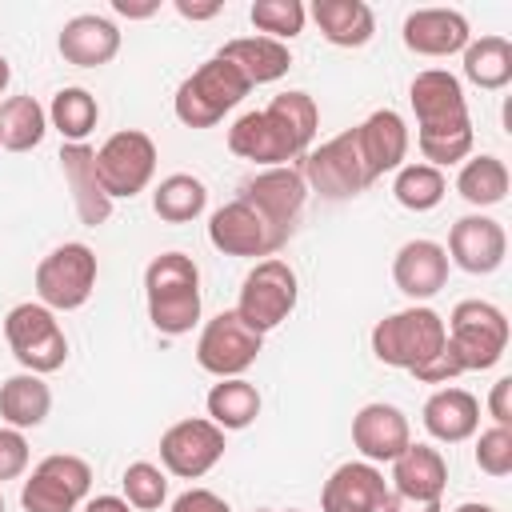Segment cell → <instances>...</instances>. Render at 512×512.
I'll return each mask as SVG.
<instances>
[{"label": "cell", "instance_id": "52", "mask_svg": "<svg viewBox=\"0 0 512 512\" xmlns=\"http://www.w3.org/2000/svg\"><path fill=\"white\" fill-rule=\"evenodd\" d=\"M0 512H4V496H0Z\"/></svg>", "mask_w": 512, "mask_h": 512}, {"label": "cell", "instance_id": "28", "mask_svg": "<svg viewBox=\"0 0 512 512\" xmlns=\"http://www.w3.org/2000/svg\"><path fill=\"white\" fill-rule=\"evenodd\" d=\"M312 20L320 36L336 48H364L376 36V16L364 0H316Z\"/></svg>", "mask_w": 512, "mask_h": 512}, {"label": "cell", "instance_id": "4", "mask_svg": "<svg viewBox=\"0 0 512 512\" xmlns=\"http://www.w3.org/2000/svg\"><path fill=\"white\" fill-rule=\"evenodd\" d=\"M252 92V84L224 60V56H212L204 60L192 76L180 80L176 96H172V112L184 128H212L224 120V112H232L244 96Z\"/></svg>", "mask_w": 512, "mask_h": 512}, {"label": "cell", "instance_id": "25", "mask_svg": "<svg viewBox=\"0 0 512 512\" xmlns=\"http://www.w3.org/2000/svg\"><path fill=\"white\" fill-rule=\"evenodd\" d=\"M424 428L440 444H464L480 428V400L468 388H436L424 400Z\"/></svg>", "mask_w": 512, "mask_h": 512}, {"label": "cell", "instance_id": "10", "mask_svg": "<svg viewBox=\"0 0 512 512\" xmlns=\"http://www.w3.org/2000/svg\"><path fill=\"white\" fill-rule=\"evenodd\" d=\"M96 172H100V184L112 200L140 196L156 176V140L140 128L112 132L96 148Z\"/></svg>", "mask_w": 512, "mask_h": 512}, {"label": "cell", "instance_id": "23", "mask_svg": "<svg viewBox=\"0 0 512 512\" xmlns=\"http://www.w3.org/2000/svg\"><path fill=\"white\" fill-rule=\"evenodd\" d=\"M392 280H396V288L412 304L432 300L448 284V252H444V244H436V240H408L396 252V260H392Z\"/></svg>", "mask_w": 512, "mask_h": 512}, {"label": "cell", "instance_id": "33", "mask_svg": "<svg viewBox=\"0 0 512 512\" xmlns=\"http://www.w3.org/2000/svg\"><path fill=\"white\" fill-rule=\"evenodd\" d=\"M48 132V108L36 96H8L0 104V148L32 152Z\"/></svg>", "mask_w": 512, "mask_h": 512}, {"label": "cell", "instance_id": "24", "mask_svg": "<svg viewBox=\"0 0 512 512\" xmlns=\"http://www.w3.org/2000/svg\"><path fill=\"white\" fill-rule=\"evenodd\" d=\"M56 48L72 68H104L120 52V28L108 16L80 12L60 28Z\"/></svg>", "mask_w": 512, "mask_h": 512}, {"label": "cell", "instance_id": "20", "mask_svg": "<svg viewBox=\"0 0 512 512\" xmlns=\"http://www.w3.org/2000/svg\"><path fill=\"white\" fill-rule=\"evenodd\" d=\"M404 48L416 56H456L468 48L472 28L456 8H416L404 16Z\"/></svg>", "mask_w": 512, "mask_h": 512}, {"label": "cell", "instance_id": "49", "mask_svg": "<svg viewBox=\"0 0 512 512\" xmlns=\"http://www.w3.org/2000/svg\"><path fill=\"white\" fill-rule=\"evenodd\" d=\"M452 512H496L492 504H480V500H464V504H456Z\"/></svg>", "mask_w": 512, "mask_h": 512}, {"label": "cell", "instance_id": "6", "mask_svg": "<svg viewBox=\"0 0 512 512\" xmlns=\"http://www.w3.org/2000/svg\"><path fill=\"white\" fill-rule=\"evenodd\" d=\"M4 340H8L12 356L20 360V368L36 372V376H48V372L64 368V360H68V336H64L56 312L44 308L40 300H24V304L8 308Z\"/></svg>", "mask_w": 512, "mask_h": 512}, {"label": "cell", "instance_id": "35", "mask_svg": "<svg viewBox=\"0 0 512 512\" xmlns=\"http://www.w3.org/2000/svg\"><path fill=\"white\" fill-rule=\"evenodd\" d=\"M96 120H100V104L88 88H76V84L60 88L48 104V124L64 136V144H84L88 132L96 128Z\"/></svg>", "mask_w": 512, "mask_h": 512}, {"label": "cell", "instance_id": "51", "mask_svg": "<svg viewBox=\"0 0 512 512\" xmlns=\"http://www.w3.org/2000/svg\"><path fill=\"white\" fill-rule=\"evenodd\" d=\"M256 512H272V508H256Z\"/></svg>", "mask_w": 512, "mask_h": 512}, {"label": "cell", "instance_id": "32", "mask_svg": "<svg viewBox=\"0 0 512 512\" xmlns=\"http://www.w3.org/2000/svg\"><path fill=\"white\" fill-rule=\"evenodd\" d=\"M208 208V188L192 172H172L152 188V212L164 224H188Z\"/></svg>", "mask_w": 512, "mask_h": 512}, {"label": "cell", "instance_id": "13", "mask_svg": "<svg viewBox=\"0 0 512 512\" xmlns=\"http://www.w3.org/2000/svg\"><path fill=\"white\" fill-rule=\"evenodd\" d=\"M208 244L224 256H252V260L260 256V260H268L288 244V236H280L244 196H236V200L220 204L208 216Z\"/></svg>", "mask_w": 512, "mask_h": 512}, {"label": "cell", "instance_id": "38", "mask_svg": "<svg viewBox=\"0 0 512 512\" xmlns=\"http://www.w3.org/2000/svg\"><path fill=\"white\" fill-rule=\"evenodd\" d=\"M120 484H124V500L132 508H140V512H156L168 500V472L160 464H152V460L128 464L124 476H120Z\"/></svg>", "mask_w": 512, "mask_h": 512}, {"label": "cell", "instance_id": "37", "mask_svg": "<svg viewBox=\"0 0 512 512\" xmlns=\"http://www.w3.org/2000/svg\"><path fill=\"white\" fill-rule=\"evenodd\" d=\"M248 20L256 24V32H264L268 40H296L304 32L308 8L300 0H256L248 8Z\"/></svg>", "mask_w": 512, "mask_h": 512}, {"label": "cell", "instance_id": "2", "mask_svg": "<svg viewBox=\"0 0 512 512\" xmlns=\"http://www.w3.org/2000/svg\"><path fill=\"white\" fill-rule=\"evenodd\" d=\"M148 320L164 336H184L200 324V268L184 252H160L144 268Z\"/></svg>", "mask_w": 512, "mask_h": 512}, {"label": "cell", "instance_id": "26", "mask_svg": "<svg viewBox=\"0 0 512 512\" xmlns=\"http://www.w3.org/2000/svg\"><path fill=\"white\" fill-rule=\"evenodd\" d=\"M448 488V464L432 444H408L392 460V492L412 500H440Z\"/></svg>", "mask_w": 512, "mask_h": 512}, {"label": "cell", "instance_id": "17", "mask_svg": "<svg viewBox=\"0 0 512 512\" xmlns=\"http://www.w3.org/2000/svg\"><path fill=\"white\" fill-rule=\"evenodd\" d=\"M448 264H456L460 272L468 276H488L504 264L508 256V236H504V224L484 216V212H472V216H460L448 232Z\"/></svg>", "mask_w": 512, "mask_h": 512}, {"label": "cell", "instance_id": "29", "mask_svg": "<svg viewBox=\"0 0 512 512\" xmlns=\"http://www.w3.org/2000/svg\"><path fill=\"white\" fill-rule=\"evenodd\" d=\"M52 412V388L36 372H16L0 384V420L8 428H40Z\"/></svg>", "mask_w": 512, "mask_h": 512}, {"label": "cell", "instance_id": "31", "mask_svg": "<svg viewBox=\"0 0 512 512\" xmlns=\"http://www.w3.org/2000/svg\"><path fill=\"white\" fill-rule=\"evenodd\" d=\"M464 56V80H472L484 92H500L512 84V44L504 36H480L468 40Z\"/></svg>", "mask_w": 512, "mask_h": 512}, {"label": "cell", "instance_id": "47", "mask_svg": "<svg viewBox=\"0 0 512 512\" xmlns=\"http://www.w3.org/2000/svg\"><path fill=\"white\" fill-rule=\"evenodd\" d=\"M84 512H132V504L124 496H92L84 500Z\"/></svg>", "mask_w": 512, "mask_h": 512}, {"label": "cell", "instance_id": "40", "mask_svg": "<svg viewBox=\"0 0 512 512\" xmlns=\"http://www.w3.org/2000/svg\"><path fill=\"white\" fill-rule=\"evenodd\" d=\"M476 468L484 476H496V480H504L512 472V428L492 424V428L480 432V440H476Z\"/></svg>", "mask_w": 512, "mask_h": 512}, {"label": "cell", "instance_id": "53", "mask_svg": "<svg viewBox=\"0 0 512 512\" xmlns=\"http://www.w3.org/2000/svg\"><path fill=\"white\" fill-rule=\"evenodd\" d=\"M288 512H300V508H288Z\"/></svg>", "mask_w": 512, "mask_h": 512}, {"label": "cell", "instance_id": "11", "mask_svg": "<svg viewBox=\"0 0 512 512\" xmlns=\"http://www.w3.org/2000/svg\"><path fill=\"white\" fill-rule=\"evenodd\" d=\"M300 176L312 192H320L324 200H352L360 196L372 180L360 164V152H356V136L352 128L324 140L320 148H308L300 156Z\"/></svg>", "mask_w": 512, "mask_h": 512}, {"label": "cell", "instance_id": "42", "mask_svg": "<svg viewBox=\"0 0 512 512\" xmlns=\"http://www.w3.org/2000/svg\"><path fill=\"white\" fill-rule=\"evenodd\" d=\"M420 384H448V380H456V376H464V368H460V360L452 356V348L444 344L428 364H420L416 372H412Z\"/></svg>", "mask_w": 512, "mask_h": 512}, {"label": "cell", "instance_id": "27", "mask_svg": "<svg viewBox=\"0 0 512 512\" xmlns=\"http://www.w3.org/2000/svg\"><path fill=\"white\" fill-rule=\"evenodd\" d=\"M216 56H224L252 88H256V84H272V80H280V76L292 68L288 44L268 40V36H240V40H228Z\"/></svg>", "mask_w": 512, "mask_h": 512}, {"label": "cell", "instance_id": "30", "mask_svg": "<svg viewBox=\"0 0 512 512\" xmlns=\"http://www.w3.org/2000/svg\"><path fill=\"white\" fill-rule=\"evenodd\" d=\"M204 408H208V420L220 432H240V428H248L260 416V392L244 376H228V380L212 384Z\"/></svg>", "mask_w": 512, "mask_h": 512}, {"label": "cell", "instance_id": "50", "mask_svg": "<svg viewBox=\"0 0 512 512\" xmlns=\"http://www.w3.org/2000/svg\"><path fill=\"white\" fill-rule=\"evenodd\" d=\"M8 80H12V68H8V60H4V56H0V92H4V88H8Z\"/></svg>", "mask_w": 512, "mask_h": 512}, {"label": "cell", "instance_id": "44", "mask_svg": "<svg viewBox=\"0 0 512 512\" xmlns=\"http://www.w3.org/2000/svg\"><path fill=\"white\" fill-rule=\"evenodd\" d=\"M488 416L500 428H512V376H500L488 392Z\"/></svg>", "mask_w": 512, "mask_h": 512}, {"label": "cell", "instance_id": "39", "mask_svg": "<svg viewBox=\"0 0 512 512\" xmlns=\"http://www.w3.org/2000/svg\"><path fill=\"white\" fill-rule=\"evenodd\" d=\"M308 148H312V140H316V128H320V108H316V100L308 96V92H280V96H272V104H268Z\"/></svg>", "mask_w": 512, "mask_h": 512}, {"label": "cell", "instance_id": "1", "mask_svg": "<svg viewBox=\"0 0 512 512\" xmlns=\"http://www.w3.org/2000/svg\"><path fill=\"white\" fill-rule=\"evenodd\" d=\"M408 100L416 112V148H420L424 164H432V168L464 164L476 144L464 84L448 68H424L412 76Z\"/></svg>", "mask_w": 512, "mask_h": 512}, {"label": "cell", "instance_id": "5", "mask_svg": "<svg viewBox=\"0 0 512 512\" xmlns=\"http://www.w3.org/2000/svg\"><path fill=\"white\" fill-rule=\"evenodd\" d=\"M448 324V348L460 360L464 372H488L508 352V316L488 300H460L452 308Z\"/></svg>", "mask_w": 512, "mask_h": 512}, {"label": "cell", "instance_id": "19", "mask_svg": "<svg viewBox=\"0 0 512 512\" xmlns=\"http://www.w3.org/2000/svg\"><path fill=\"white\" fill-rule=\"evenodd\" d=\"M352 444L368 464H392L412 444L408 416L396 404L372 400L352 416Z\"/></svg>", "mask_w": 512, "mask_h": 512}, {"label": "cell", "instance_id": "41", "mask_svg": "<svg viewBox=\"0 0 512 512\" xmlns=\"http://www.w3.org/2000/svg\"><path fill=\"white\" fill-rule=\"evenodd\" d=\"M28 460H32V452H28V436L20 432V428H0V484L4 480H20L24 472H28Z\"/></svg>", "mask_w": 512, "mask_h": 512}, {"label": "cell", "instance_id": "18", "mask_svg": "<svg viewBox=\"0 0 512 512\" xmlns=\"http://www.w3.org/2000/svg\"><path fill=\"white\" fill-rule=\"evenodd\" d=\"M356 152H360V164L368 172V180H380L384 172H396L400 164H408V124L400 112L392 108H376L372 116H364L356 128Z\"/></svg>", "mask_w": 512, "mask_h": 512}, {"label": "cell", "instance_id": "16", "mask_svg": "<svg viewBox=\"0 0 512 512\" xmlns=\"http://www.w3.org/2000/svg\"><path fill=\"white\" fill-rule=\"evenodd\" d=\"M240 196H244L280 236H292V232H296V220H300V212H304V200H308V184H304L300 168L280 164V168L256 172V176L240 188Z\"/></svg>", "mask_w": 512, "mask_h": 512}, {"label": "cell", "instance_id": "15", "mask_svg": "<svg viewBox=\"0 0 512 512\" xmlns=\"http://www.w3.org/2000/svg\"><path fill=\"white\" fill-rule=\"evenodd\" d=\"M220 456H224V432L208 416L176 420L160 436V464H164V472H172L180 480L208 476L220 464Z\"/></svg>", "mask_w": 512, "mask_h": 512}, {"label": "cell", "instance_id": "48", "mask_svg": "<svg viewBox=\"0 0 512 512\" xmlns=\"http://www.w3.org/2000/svg\"><path fill=\"white\" fill-rule=\"evenodd\" d=\"M112 8L120 12V16H128V20H144V16H152L160 4L156 0H148V4H132V0H112Z\"/></svg>", "mask_w": 512, "mask_h": 512}, {"label": "cell", "instance_id": "34", "mask_svg": "<svg viewBox=\"0 0 512 512\" xmlns=\"http://www.w3.org/2000/svg\"><path fill=\"white\" fill-rule=\"evenodd\" d=\"M456 192L472 204V208H492L508 196V164L492 152L468 156L456 172Z\"/></svg>", "mask_w": 512, "mask_h": 512}, {"label": "cell", "instance_id": "3", "mask_svg": "<svg viewBox=\"0 0 512 512\" xmlns=\"http://www.w3.org/2000/svg\"><path fill=\"white\" fill-rule=\"evenodd\" d=\"M368 340H372V356L380 364L416 372L420 364H428L448 344V324L436 308L412 304V308H400V312L376 320Z\"/></svg>", "mask_w": 512, "mask_h": 512}, {"label": "cell", "instance_id": "8", "mask_svg": "<svg viewBox=\"0 0 512 512\" xmlns=\"http://www.w3.org/2000/svg\"><path fill=\"white\" fill-rule=\"evenodd\" d=\"M96 272V252L80 240H68L36 264V300L52 312H76L88 304Z\"/></svg>", "mask_w": 512, "mask_h": 512}, {"label": "cell", "instance_id": "22", "mask_svg": "<svg viewBox=\"0 0 512 512\" xmlns=\"http://www.w3.org/2000/svg\"><path fill=\"white\" fill-rule=\"evenodd\" d=\"M60 168H64V184L72 192V204H76V216L80 224L88 228H100L108 216H112V196L104 192L100 184V172H96V148L88 144H64L60 148Z\"/></svg>", "mask_w": 512, "mask_h": 512}, {"label": "cell", "instance_id": "46", "mask_svg": "<svg viewBox=\"0 0 512 512\" xmlns=\"http://www.w3.org/2000/svg\"><path fill=\"white\" fill-rule=\"evenodd\" d=\"M220 0H176V12L184 16V20H212V16H220Z\"/></svg>", "mask_w": 512, "mask_h": 512}, {"label": "cell", "instance_id": "9", "mask_svg": "<svg viewBox=\"0 0 512 512\" xmlns=\"http://www.w3.org/2000/svg\"><path fill=\"white\" fill-rule=\"evenodd\" d=\"M88 488H92V464L72 452H52L24 480L20 508L24 512H76L88 500Z\"/></svg>", "mask_w": 512, "mask_h": 512}, {"label": "cell", "instance_id": "45", "mask_svg": "<svg viewBox=\"0 0 512 512\" xmlns=\"http://www.w3.org/2000/svg\"><path fill=\"white\" fill-rule=\"evenodd\" d=\"M380 512H444V508H440V500H412V496H400L388 488Z\"/></svg>", "mask_w": 512, "mask_h": 512}, {"label": "cell", "instance_id": "7", "mask_svg": "<svg viewBox=\"0 0 512 512\" xmlns=\"http://www.w3.org/2000/svg\"><path fill=\"white\" fill-rule=\"evenodd\" d=\"M296 300H300V280H296L292 264L280 260V256H268V260H256V268L244 276L236 316L252 332L264 336V332H272L276 324H284L292 316Z\"/></svg>", "mask_w": 512, "mask_h": 512}, {"label": "cell", "instance_id": "12", "mask_svg": "<svg viewBox=\"0 0 512 512\" xmlns=\"http://www.w3.org/2000/svg\"><path fill=\"white\" fill-rule=\"evenodd\" d=\"M260 348H264V336L252 332V328L236 316V308H228V312H216V316L200 328L196 364H200L204 372H212L216 380H228V376H244V372L256 364Z\"/></svg>", "mask_w": 512, "mask_h": 512}, {"label": "cell", "instance_id": "14", "mask_svg": "<svg viewBox=\"0 0 512 512\" xmlns=\"http://www.w3.org/2000/svg\"><path fill=\"white\" fill-rule=\"evenodd\" d=\"M228 148L240 156V160H252L260 168H280V164H292L308 152V144L272 112V108H260V112H244L232 128H228Z\"/></svg>", "mask_w": 512, "mask_h": 512}, {"label": "cell", "instance_id": "36", "mask_svg": "<svg viewBox=\"0 0 512 512\" xmlns=\"http://www.w3.org/2000/svg\"><path fill=\"white\" fill-rule=\"evenodd\" d=\"M448 192V180L440 168L416 160V164H400L396 168V180H392V196L400 208L408 212H432Z\"/></svg>", "mask_w": 512, "mask_h": 512}, {"label": "cell", "instance_id": "43", "mask_svg": "<svg viewBox=\"0 0 512 512\" xmlns=\"http://www.w3.org/2000/svg\"><path fill=\"white\" fill-rule=\"evenodd\" d=\"M168 512H232V508H228V500L216 496L212 488H188V492H180V496L172 500Z\"/></svg>", "mask_w": 512, "mask_h": 512}, {"label": "cell", "instance_id": "21", "mask_svg": "<svg viewBox=\"0 0 512 512\" xmlns=\"http://www.w3.org/2000/svg\"><path fill=\"white\" fill-rule=\"evenodd\" d=\"M388 496L384 472L368 460L340 464L320 488V512H380Z\"/></svg>", "mask_w": 512, "mask_h": 512}]
</instances>
